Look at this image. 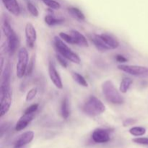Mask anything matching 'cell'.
Listing matches in <instances>:
<instances>
[{
  "instance_id": "cell-22",
  "label": "cell",
  "mask_w": 148,
  "mask_h": 148,
  "mask_svg": "<svg viewBox=\"0 0 148 148\" xmlns=\"http://www.w3.org/2000/svg\"><path fill=\"white\" fill-rule=\"evenodd\" d=\"M46 6L53 10H59L61 8V4L55 0H41Z\"/></svg>"
},
{
  "instance_id": "cell-13",
  "label": "cell",
  "mask_w": 148,
  "mask_h": 148,
  "mask_svg": "<svg viewBox=\"0 0 148 148\" xmlns=\"http://www.w3.org/2000/svg\"><path fill=\"white\" fill-rule=\"evenodd\" d=\"M5 8L11 14L18 16L20 14V7L17 0H1Z\"/></svg>"
},
{
  "instance_id": "cell-10",
  "label": "cell",
  "mask_w": 148,
  "mask_h": 148,
  "mask_svg": "<svg viewBox=\"0 0 148 148\" xmlns=\"http://www.w3.org/2000/svg\"><path fill=\"white\" fill-rule=\"evenodd\" d=\"M92 139L96 143H106L110 141L111 137L108 130L98 128L94 130L92 132Z\"/></svg>"
},
{
  "instance_id": "cell-16",
  "label": "cell",
  "mask_w": 148,
  "mask_h": 148,
  "mask_svg": "<svg viewBox=\"0 0 148 148\" xmlns=\"http://www.w3.org/2000/svg\"><path fill=\"white\" fill-rule=\"evenodd\" d=\"M61 115L64 119H67L70 115L69 100L67 97H64V98L62 100V105H61Z\"/></svg>"
},
{
  "instance_id": "cell-6",
  "label": "cell",
  "mask_w": 148,
  "mask_h": 148,
  "mask_svg": "<svg viewBox=\"0 0 148 148\" xmlns=\"http://www.w3.org/2000/svg\"><path fill=\"white\" fill-rule=\"evenodd\" d=\"M117 68L119 70L130 75L138 77H148V67L147 66H139V65L120 64L117 66Z\"/></svg>"
},
{
  "instance_id": "cell-15",
  "label": "cell",
  "mask_w": 148,
  "mask_h": 148,
  "mask_svg": "<svg viewBox=\"0 0 148 148\" xmlns=\"http://www.w3.org/2000/svg\"><path fill=\"white\" fill-rule=\"evenodd\" d=\"M69 33L72 35V37L75 39V44L76 45L79 46H82V47H88L89 46L87 38L80 32L77 30H72Z\"/></svg>"
},
{
  "instance_id": "cell-19",
  "label": "cell",
  "mask_w": 148,
  "mask_h": 148,
  "mask_svg": "<svg viewBox=\"0 0 148 148\" xmlns=\"http://www.w3.org/2000/svg\"><path fill=\"white\" fill-rule=\"evenodd\" d=\"M132 79L128 77L123 78L122 81L120 83L119 86V90L121 93H126L127 91L129 90L130 88L131 87L132 84Z\"/></svg>"
},
{
  "instance_id": "cell-21",
  "label": "cell",
  "mask_w": 148,
  "mask_h": 148,
  "mask_svg": "<svg viewBox=\"0 0 148 148\" xmlns=\"http://www.w3.org/2000/svg\"><path fill=\"white\" fill-rule=\"evenodd\" d=\"M130 134L135 137H140L146 133V129L143 127H134L129 130Z\"/></svg>"
},
{
  "instance_id": "cell-25",
  "label": "cell",
  "mask_w": 148,
  "mask_h": 148,
  "mask_svg": "<svg viewBox=\"0 0 148 148\" xmlns=\"http://www.w3.org/2000/svg\"><path fill=\"white\" fill-rule=\"evenodd\" d=\"M27 8L29 12H30L32 15L34 16V17H38V9L36 8V7H35V5H33L31 2H27Z\"/></svg>"
},
{
  "instance_id": "cell-3",
  "label": "cell",
  "mask_w": 148,
  "mask_h": 148,
  "mask_svg": "<svg viewBox=\"0 0 148 148\" xmlns=\"http://www.w3.org/2000/svg\"><path fill=\"white\" fill-rule=\"evenodd\" d=\"M53 43H54V46L58 53L62 55L67 60L70 61L72 63L77 64H80L81 60L79 56L76 53L72 51V49L67 45H66V43H64L62 38H59L58 36H55L53 38Z\"/></svg>"
},
{
  "instance_id": "cell-20",
  "label": "cell",
  "mask_w": 148,
  "mask_h": 148,
  "mask_svg": "<svg viewBox=\"0 0 148 148\" xmlns=\"http://www.w3.org/2000/svg\"><path fill=\"white\" fill-rule=\"evenodd\" d=\"M72 77L74 79V80H75V82H77V83L79 84V85H81V86L85 87V88L88 86V83L86 81V79H85V78L82 75H81L80 74L78 73V72H72Z\"/></svg>"
},
{
  "instance_id": "cell-9",
  "label": "cell",
  "mask_w": 148,
  "mask_h": 148,
  "mask_svg": "<svg viewBox=\"0 0 148 148\" xmlns=\"http://www.w3.org/2000/svg\"><path fill=\"white\" fill-rule=\"evenodd\" d=\"M25 34L26 43L27 46L30 48H33L35 45L36 38H37V33L36 30L33 24L27 23L25 27Z\"/></svg>"
},
{
  "instance_id": "cell-1",
  "label": "cell",
  "mask_w": 148,
  "mask_h": 148,
  "mask_svg": "<svg viewBox=\"0 0 148 148\" xmlns=\"http://www.w3.org/2000/svg\"><path fill=\"white\" fill-rule=\"evenodd\" d=\"M82 111L86 115L95 117L103 114L106 111V106L99 98L91 95L82 106Z\"/></svg>"
},
{
  "instance_id": "cell-5",
  "label": "cell",
  "mask_w": 148,
  "mask_h": 148,
  "mask_svg": "<svg viewBox=\"0 0 148 148\" xmlns=\"http://www.w3.org/2000/svg\"><path fill=\"white\" fill-rule=\"evenodd\" d=\"M28 66V52L25 48L23 47L19 50L17 64L16 66V75L20 79L23 78L27 72Z\"/></svg>"
},
{
  "instance_id": "cell-2",
  "label": "cell",
  "mask_w": 148,
  "mask_h": 148,
  "mask_svg": "<svg viewBox=\"0 0 148 148\" xmlns=\"http://www.w3.org/2000/svg\"><path fill=\"white\" fill-rule=\"evenodd\" d=\"M102 91L107 101L113 104L120 105L124 102L123 96L120 94L114 85V82L110 79H107L102 84Z\"/></svg>"
},
{
  "instance_id": "cell-17",
  "label": "cell",
  "mask_w": 148,
  "mask_h": 148,
  "mask_svg": "<svg viewBox=\"0 0 148 148\" xmlns=\"http://www.w3.org/2000/svg\"><path fill=\"white\" fill-rule=\"evenodd\" d=\"M68 12L74 17V18L77 19V20H79V21H83L85 20V16L83 14L82 11L79 9L77 8V7H70L67 8Z\"/></svg>"
},
{
  "instance_id": "cell-4",
  "label": "cell",
  "mask_w": 148,
  "mask_h": 148,
  "mask_svg": "<svg viewBox=\"0 0 148 148\" xmlns=\"http://www.w3.org/2000/svg\"><path fill=\"white\" fill-rule=\"evenodd\" d=\"M2 30L7 38V50L10 55H12L15 52L17 46H18V38L17 34L12 27L11 25L8 23V21L4 20L2 25Z\"/></svg>"
},
{
  "instance_id": "cell-29",
  "label": "cell",
  "mask_w": 148,
  "mask_h": 148,
  "mask_svg": "<svg viewBox=\"0 0 148 148\" xmlns=\"http://www.w3.org/2000/svg\"><path fill=\"white\" fill-rule=\"evenodd\" d=\"M33 67H34V56L33 57H32V59H30V62L28 64V66H27V75H31L32 72L33 70Z\"/></svg>"
},
{
  "instance_id": "cell-8",
  "label": "cell",
  "mask_w": 148,
  "mask_h": 148,
  "mask_svg": "<svg viewBox=\"0 0 148 148\" xmlns=\"http://www.w3.org/2000/svg\"><path fill=\"white\" fill-rule=\"evenodd\" d=\"M49 75L51 80L53 82V85L56 86V88L59 90H62L63 88L62 79H61L59 72L56 70L54 64L51 61H49Z\"/></svg>"
},
{
  "instance_id": "cell-7",
  "label": "cell",
  "mask_w": 148,
  "mask_h": 148,
  "mask_svg": "<svg viewBox=\"0 0 148 148\" xmlns=\"http://www.w3.org/2000/svg\"><path fill=\"white\" fill-rule=\"evenodd\" d=\"M1 95V115L0 116L3 117L5 114L10 111V106L12 104V95L11 91H1L0 92Z\"/></svg>"
},
{
  "instance_id": "cell-30",
  "label": "cell",
  "mask_w": 148,
  "mask_h": 148,
  "mask_svg": "<svg viewBox=\"0 0 148 148\" xmlns=\"http://www.w3.org/2000/svg\"><path fill=\"white\" fill-rule=\"evenodd\" d=\"M116 60L118 62H120V63H124V62H127L128 61V59L125 56H122V55L118 54L116 56Z\"/></svg>"
},
{
  "instance_id": "cell-28",
  "label": "cell",
  "mask_w": 148,
  "mask_h": 148,
  "mask_svg": "<svg viewBox=\"0 0 148 148\" xmlns=\"http://www.w3.org/2000/svg\"><path fill=\"white\" fill-rule=\"evenodd\" d=\"M132 141L137 144L148 145V138L147 137H137V138L133 139Z\"/></svg>"
},
{
  "instance_id": "cell-31",
  "label": "cell",
  "mask_w": 148,
  "mask_h": 148,
  "mask_svg": "<svg viewBox=\"0 0 148 148\" xmlns=\"http://www.w3.org/2000/svg\"><path fill=\"white\" fill-rule=\"evenodd\" d=\"M136 122V121L133 119H127L124 120V121L123 122V125L124 127H127V126L132 125V124H134Z\"/></svg>"
},
{
  "instance_id": "cell-23",
  "label": "cell",
  "mask_w": 148,
  "mask_h": 148,
  "mask_svg": "<svg viewBox=\"0 0 148 148\" xmlns=\"http://www.w3.org/2000/svg\"><path fill=\"white\" fill-rule=\"evenodd\" d=\"M59 37L64 40V41L66 42L67 43H69V44H75V41L74 38L72 37V35L69 33V34H67L66 33H59Z\"/></svg>"
},
{
  "instance_id": "cell-26",
  "label": "cell",
  "mask_w": 148,
  "mask_h": 148,
  "mask_svg": "<svg viewBox=\"0 0 148 148\" xmlns=\"http://www.w3.org/2000/svg\"><path fill=\"white\" fill-rule=\"evenodd\" d=\"M56 58L57 59L58 62L63 66L64 68H66L67 67V65H68V62L66 61V59L65 57H64L62 55H61L60 53H57L56 55Z\"/></svg>"
},
{
  "instance_id": "cell-27",
  "label": "cell",
  "mask_w": 148,
  "mask_h": 148,
  "mask_svg": "<svg viewBox=\"0 0 148 148\" xmlns=\"http://www.w3.org/2000/svg\"><path fill=\"white\" fill-rule=\"evenodd\" d=\"M38 108V104H33V105L30 106L26 108L25 111H24V114H35V112L37 111Z\"/></svg>"
},
{
  "instance_id": "cell-11",
  "label": "cell",
  "mask_w": 148,
  "mask_h": 148,
  "mask_svg": "<svg viewBox=\"0 0 148 148\" xmlns=\"http://www.w3.org/2000/svg\"><path fill=\"white\" fill-rule=\"evenodd\" d=\"M34 135L33 131H27L22 134L14 143V148H21L30 143L34 138Z\"/></svg>"
},
{
  "instance_id": "cell-24",
  "label": "cell",
  "mask_w": 148,
  "mask_h": 148,
  "mask_svg": "<svg viewBox=\"0 0 148 148\" xmlns=\"http://www.w3.org/2000/svg\"><path fill=\"white\" fill-rule=\"evenodd\" d=\"M38 93V88H33L32 89H30V90L27 92V95H26L25 101L27 102H30L32 100H33L35 98V97L36 96Z\"/></svg>"
},
{
  "instance_id": "cell-12",
  "label": "cell",
  "mask_w": 148,
  "mask_h": 148,
  "mask_svg": "<svg viewBox=\"0 0 148 148\" xmlns=\"http://www.w3.org/2000/svg\"><path fill=\"white\" fill-rule=\"evenodd\" d=\"M35 116V114H24L16 123V125L14 129L16 131L20 132L25 129L28 126V124L33 121V118Z\"/></svg>"
},
{
  "instance_id": "cell-14",
  "label": "cell",
  "mask_w": 148,
  "mask_h": 148,
  "mask_svg": "<svg viewBox=\"0 0 148 148\" xmlns=\"http://www.w3.org/2000/svg\"><path fill=\"white\" fill-rule=\"evenodd\" d=\"M101 38L103 40L104 43H106L107 46L108 47L109 50H113V49H116L119 46V43L116 39L114 36H111L107 33H102V34H98Z\"/></svg>"
},
{
  "instance_id": "cell-18",
  "label": "cell",
  "mask_w": 148,
  "mask_h": 148,
  "mask_svg": "<svg viewBox=\"0 0 148 148\" xmlns=\"http://www.w3.org/2000/svg\"><path fill=\"white\" fill-rule=\"evenodd\" d=\"M45 23L48 25L49 26H54L56 25L62 24L64 22V20L62 18H56L55 17H53V15H51V14H48L44 18Z\"/></svg>"
}]
</instances>
